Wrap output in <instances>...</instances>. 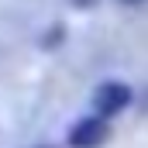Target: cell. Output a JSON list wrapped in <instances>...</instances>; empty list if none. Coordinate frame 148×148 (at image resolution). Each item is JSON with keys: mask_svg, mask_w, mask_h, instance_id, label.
I'll return each mask as SVG.
<instances>
[{"mask_svg": "<svg viewBox=\"0 0 148 148\" xmlns=\"http://www.w3.org/2000/svg\"><path fill=\"white\" fill-rule=\"evenodd\" d=\"M103 138H107V121L103 117H83L69 131V145L73 148H97Z\"/></svg>", "mask_w": 148, "mask_h": 148, "instance_id": "obj_1", "label": "cell"}, {"mask_svg": "<svg viewBox=\"0 0 148 148\" xmlns=\"http://www.w3.org/2000/svg\"><path fill=\"white\" fill-rule=\"evenodd\" d=\"M127 100H131V90H127L124 83H103V86L97 90V97H93V103H97V110H100V114H117V110H124Z\"/></svg>", "mask_w": 148, "mask_h": 148, "instance_id": "obj_2", "label": "cell"}, {"mask_svg": "<svg viewBox=\"0 0 148 148\" xmlns=\"http://www.w3.org/2000/svg\"><path fill=\"white\" fill-rule=\"evenodd\" d=\"M76 3H93V0H76Z\"/></svg>", "mask_w": 148, "mask_h": 148, "instance_id": "obj_3", "label": "cell"}, {"mask_svg": "<svg viewBox=\"0 0 148 148\" xmlns=\"http://www.w3.org/2000/svg\"><path fill=\"white\" fill-rule=\"evenodd\" d=\"M124 3H141V0H124Z\"/></svg>", "mask_w": 148, "mask_h": 148, "instance_id": "obj_4", "label": "cell"}, {"mask_svg": "<svg viewBox=\"0 0 148 148\" xmlns=\"http://www.w3.org/2000/svg\"><path fill=\"white\" fill-rule=\"evenodd\" d=\"M35 148H48V145H35Z\"/></svg>", "mask_w": 148, "mask_h": 148, "instance_id": "obj_5", "label": "cell"}]
</instances>
